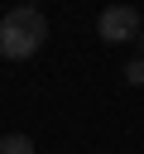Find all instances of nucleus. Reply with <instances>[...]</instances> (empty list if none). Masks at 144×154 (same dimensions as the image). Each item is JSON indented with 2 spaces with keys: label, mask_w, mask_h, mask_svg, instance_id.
<instances>
[{
  "label": "nucleus",
  "mask_w": 144,
  "mask_h": 154,
  "mask_svg": "<svg viewBox=\"0 0 144 154\" xmlns=\"http://www.w3.org/2000/svg\"><path fill=\"white\" fill-rule=\"evenodd\" d=\"M125 82L130 87H144V58H130L125 63Z\"/></svg>",
  "instance_id": "20e7f679"
},
{
  "label": "nucleus",
  "mask_w": 144,
  "mask_h": 154,
  "mask_svg": "<svg viewBox=\"0 0 144 154\" xmlns=\"http://www.w3.org/2000/svg\"><path fill=\"white\" fill-rule=\"evenodd\" d=\"M96 34L106 43H134L139 38V10L134 5H106L96 19Z\"/></svg>",
  "instance_id": "f03ea898"
},
{
  "label": "nucleus",
  "mask_w": 144,
  "mask_h": 154,
  "mask_svg": "<svg viewBox=\"0 0 144 154\" xmlns=\"http://www.w3.org/2000/svg\"><path fill=\"white\" fill-rule=\"evenodd\" d=\"M0 154H34V140L19 135V130L14 135H0Z\"/></svg>",
  "instance_id": "7ed1b4c3"
},
{
  "label": "nucleus",
  "mask_w": 144,
  "mask_h": 154,
  "mask_svg": "<svg viewBox=\"0 0 144 154\" xmlns=\"http://www.w3.org/2000/svg\"><path fill=\"white\" fill-rule=\"evenodd\" d=\"M134 43H139V58H144V34H139V38H134Z\"/></svg>",
  "instance_id": "39448f33"
},
{
  "label": "nucleus",
  "mask_w": 144,
  "mask_h": 154,
  "mask_svg": "<svg viewBox=\"0 0 144 154\" xmlns=\"http://www.w3.org/2000/svg\"><path fill=\"white\" fill-rule=\"evenodd\" d=\"M43 38H48V19H43V10H34V5H14V10H5V19H0V58L24 63V58H34V53L43 48Z\"/></svg>",
  "instance_id": "f257e3e1"
}]
</instances>
